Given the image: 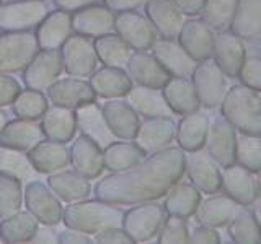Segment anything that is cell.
Here are the masks:
<instances>
[{"instance_id": "f546056e", "label": "cell", "mask_w": 261, "mask_h": 244, "mask_svg": "<svg viewBox=\"0 0 261 244\" xmlns=\"http://www.w3.org/2000/svg\"><path fill=\"white\" fill-rule=\"evenodd\" d=\"M28 157L36 173L53 174L69 165L70 150L65 148L62 142L43 140L28 151Z\"/></svg>"}, {"instance_id": "836d02e7", "label": "cell", "mask_w": 261, "mask_h": 244, "mask_svg": "<svg viewBox=\"0 0 261 244\" xmlns=\"http://www.w3.org/2000/svg\"><path fill=\"white\" fill-rule=\"evenodd\" d=\"M43 132L44 137L49 140L56 142H69L75 135L77 130V117L75 112L69 108H62V106H53L47 108V111L43 114Z\"/></svg>"}, {"instance_id": "1f68e13d", "label": "cell", "mask_w": 261, "mask_h": 244, "mask_svg": "<svg viewBox=\"0 0 261 244\" xmlns=\"http://www.w3.org/2000/svg\"><path fill=\"white\" fill-rule=\"evenodd\" d=\"M228 29L243 41L261 39V0H237Z\"/></svg>"}, {"instance_id": "7a4b0ae2", "label": "cell", "mask_w": 261, "mask_h": 244, "mask_svg": "<svg viewBox=\"0 0 261 244\" xmlns=\"http://www.w3.org/2000/svg\"><path fill=\"white\" fill-rule=\"evenodd\" d=\"M220 116L235 127L237 132L261 135V96L245 85L227 89L219 104Z\"/></svg>"}, {"instance_id": "e575fe53", "label": "cell", "mask_w": 261, "mask_h": 244, "mask_svg": "<svg viewBox=\"0 0 261 244\" xmlns=\"http://www.w3.org/2000/svg\"><path fill=\"white\" fill-rule=\"evenodd\" d=\"M47 184L57 197L67 203L85 200L92 194L88 179L79 174L77 171H62V173L56 171L47 177Z\"/></svg>"}, {"instance_id": "6da1fadb", "label": "cell", "mask_w": 261, "mask_h": 244, "mask_svg": "<svg viewBox=\"0 0 261 244\" xmlns=\"http://www.w3.org/2000/svg\"><path fill=\"white\" fill-rule=\"evenodd\" d=\"M185 155L179 146H167L134 166L101 177L93 189L96 199L114 205H136L165 197L185 174Z\"/></svg>"}, {"instance_id": "ac0fdd59", "label": "cell", "mask_w": 261, "mask_h": 244, "mask_svg": "<svg viewBox=\"0 0 261 244\" xmlns=\"http://www.w3.org/2000/svg\"><path fill=\"white\" fill-rule=\"evenodd\" d=\"M127 75L136 85L162 89V86L170 80V73L162 67L153 54L147 51H136L130 54L126 64Z\"/></svg>"}, {"instance_id": "f6af8a7d", "label": "cell", "mask_w": 261, "mask_h": 244, "mask_svg": "<svg viewBox=\"0 0 261 244\" xmlns=\"http://www.w3.org/2000/svg\"><path fill=\"white\" fill-rule=\"evenodd\" d=\"M46 111H47V100L43 95V92H38V89L28 88L24 92H20V95L13 101V112L21 119L36 120L39 117H43V114Z\"/></svg>"}, {"instance_id": "8fae6325", "label": "cell", "mask_w": 261, "mask_h": 244, "mask_svg": "<svg viewBox=\"0 0 261 244\" xmlns=\"http://www.w3.org/2000/svg\"><path fill=\"white\" fill-rule=\"evenodd\" d=\"M114 31L134 51H149L157 41V31L152 23L136 10L118 13L114 18Z\"/></svg>"}, {"instance_id": "d4e9b609", "label": "cell", "mask_w": 261, "mask_h": 244, "mask_svg": "<svg viewBox=\"0 0 261 244\" xmlns=\"http://www.w3.org/2000/svg\"><path fill=\"white\" fill-rule=\"evenodd\" d=\"M211 119L201 109L185 114L176 124L175 140L183 151H198L204 148Z\"/></svg>"}, {"instance_id": "6125c7cd", "label": "cell", "mask_w": 261, "mask_h": 244, "mask_svg": "<svg viewBox=\"0 0 261 244\" xmlns=\"http://www.w3.org/2000/svg\"><path fill=\"white\" fill-rule=\"evenodd\" d=\"M0 242H4V239H2V236H0Z\"/></svg>"}, {"instance_id": "ffe728a7", "label": "cell", "mask_w": 261, "mask_h": 244, "mask_svg": "<svg viewBox=\"0 0 261 244\" xmlns=\"http://www.w3.org/2000/svg\"><path fill=\"white\" fill-rule=\"evenodd\" d=\"M47 96L56 106L69 109H79L80 106L96 101V93L93 92L90 81L73 78H62L57 80L47 88Z\"/></svg>"}, {"instance_id": "d590c367", "label": "cell", "mask_w": 261, "mask_h": 244, "mask_svg": "<svg viewBox=\"0 0 261 244\" xmlns=\"http://www.w3.org/2000/svg\"><path fill=\"white\" fill-rule=\"evenodd\" d=\"M201 202V191H198L191 182L178 181L165 194V202L162 203L167 215H173L179 218H190L194 215Z\"/></svg>"}, {"instance_id": "8d00e7d4", "label": "cell", "mask_w": 261, "mask_h": 244, "mask_svg": "<svg viewBox=\"0 0 261 244\" xmlns=\"http://www.w3.org/2000/svg\"><path fill=\"white\" fill-rule=\"evenodd\" d=\"M127 103L133 106V109L145 119L170 116L171 109L162 95V89L147 88V86H133L127 93Z\"/></svg>"}, {"instance_id": "680465c9", "label": "cell", "mask_w": 261, "mask_h": 244, "mask_svg": "<svg viewBox=\"0 0 261 244\" xmlns=\"http://www.w3.org/2000/svg\"><path fill=\"white\" fill-rule=\"evenodd\" d=\"M251 211H253V215H255L256 222H258V225L261 228V197L251 203Z\"/></svg>"}, {"instance_id": "7dc6e473", "label": "cell", "mask_w": 261, "mask_h": 244, "mask_svg": "<svg viewBox=\"0 0 261 244\" xmlns=\"http://www.w3.org/2000/svg\"><path fill=\"white\" fill-rule=\"evenodd\" d=\"M157 241L165 242H190V228H188L186 218H179L168 215L163 220L162 228L157 234Z\"/></svg>"}, {"instance_id": "603a6c76", "label": "cell", "mask_w": 261, "mask_h": 244, "mask_svg": "<svg viewBox=\"0 0 261 244\" xmlns=\"http://www.w3.org/2000/svg\"><path fill=\"white\" fill-rule=\"evenodd\" d=\"M70 163L84 177H100L105 169L103 148L87 135H80L70 146Z\"/></svg>"}, {"instance_id": "4dcf8cb0", "label": "cell", "mask_w": 261, "mask_h": 244, "mask_svg": "<svg viewBox=\"0 0 261 244\" xmlns=\"http://www.w3.org/2000/svg\"><path fill=\"white\" fill-rule=\"evenodd\" d=\"M90 85H92L96 96L113 100V98L127 96L133 88V80L122 67H105L95 70L90 75Z\"/></svg>"}, {"instance_id": "60d3db41", "label": "cell", "mask_w": 261, "mask_h": 244, "mask_svg": "<svg viewBox=\"0 0 261 244\" xmlns=\"http://www.w3.org/2000/svg\"><path fill=\"white\" fill-rule=\"evenodd\" d=\"M225 226L228 238L233 242H261V228L248 207L240 205Z\"/></svg>"}, {"instance_id": "7402d4cb", "label": "cell", "mask_w": 261, "mask_h": 244, "mask_svg": "<svg viewBox=\"0 0 261 244\" xmlns=\"http://www.w3.org/2000/svg\"><path fill=\"white\" fill-rule=\"evenodd\" d=\"M147 20L152 23L157 36L163 39H176L183 26V13L171 0H149L144 5Z\"/></svg>"}, {"instance_id": "11a10c76", "label": "cell", "mask_w": 261, "mask_h": 244, "mask_svg": "<svg viewBox=\"0 0 261 244\" xmlns=\"http://www.w3.org/2000/svg\"><path fill=\"white\" fill-rule=\"evenodd\" d=\"M171 2L176 5V8L183 15L196 16V15H201L206 0H171Z\"/></svg>"}, {"instance_id": "2e32d148", "label": "cell", "mask_w": 261, "mask_h": 244, "mask_svg": "<svg viewBox=\"0 0 261 244\" xmlns=\"http://www.w3.org/2000/svg\"><path fill=\"white\" fill-rule=\"evenodd\" d=\"M222 181H220V191L230 199H233L239 205L250 207L258 199V187L255 173L243 168L239 163L222 168Z\"/></svg>"}, {"instance_id": "3957f363", "label": "cell", "mask_w": 261, "mask_h": 244, "mask_svg": "<svg viewBox=\"0 0 261 244\" xmlns=\"http://www.w3.org/2000/svg\"><path fill=\"white\" fill-rule=\"evenodd\" d=\"M122 211L114 203L103 200H79L70 202L62 211V220L67 228L96 234L110 226H121Z\"/></svg>"}, {"instance_id": "816d5d0a", "label": "cell", "mask_w": 261, "mask_h": 244, "mask_svg": "<svg viewBox=\"0 0 261 244\" xmlns=\"http://www.w3.org/2000/svg\"><path fill=\"white\" fill-rule=\"evenodd\" d=\"M96 242H134L133 238L124 231L121 226H110L95 234L93 238Z\"/></svg>"}, {"instance_id": "bcb514c9", "label": "cell", "mask_w": 261, "mask_h": 244, "mask_svg": "<svg viewBox=\"0 0 261 244\" xmlns=\"http://www.w3.org/2000/svg\"><path fill=\"white\" fill-rule=\"evenodd\" d=\"M21 181L16 177L0 174V218L12 217L21 208Z\"/></svg>"}, {"instance_id": "f907efd6", "label": "cell", "mask_w": 261, "mask_h": 244, "mask_svg": "<svg viewBox=\"0 0 261 244\" xmlns=\"http://www.w3.org/2000/svg\"><path fill=\"white\" fill-rule=\"evenodd\" d=\"M190 242H220V234L217 228L198 223L190 230Z\"/></svg>"}, {"instance_id": "ee69618b", "label": "cell", "mask_w": 261, "mask_h": 244, "mask_svg": "<svg viewBox=\"0 0 261 244\" xmlns=\"http://www.w3.org/2000/svg\"><path fill=\"white\" fill-rule=\"evenodd\" d=\"M237 0H206L201 18L214 31H222L230 26L235 13Z\"/></svg>"}, {"instance_id": "6f0895ef", "label": "cell", "mask_w": 261, "mask_h": 244, "mask_svg": "<svg viewBox=\"0 0 261 244\" xmlns=\"http://www.w3.org/2000/svg\"><path fill=\"white\" fill-rule=\"evenodd\" d=\"M33 242H41V241H46V242H54L56 239L49 234V230H38V233L35 234V238L31 239Z\"/></svg>"}, {"instance_id": "f1b7e54d", "label": "cell", "mask_w": 261, "mask_h": 244, "mask_svg": "<svg viewBox=\"0 0 261 244\" xmlns=\"http://www.w3.org/2000/svg\"><path fill=\"white\" fill-rule=\"evenodd\" d=\"M43 127L30 119H16L7 122V126L0 132V145L10 146L21 151H30L43 142Z\"/></svg>"}, {"instance_id": "94428289", "label": "cell", "mask_w": 261, "mask_h": 244, "mask_svg": "<svg viewBox=\"0 0 261 244\" xmlns=\"http://www.w3.org/2000/svg\"><path fill=\"white\" fill-rule=\"evenodd\" d=\"M256 187H258V197H261V169L256 173Z\"/></svg>"}, {"instance_id": "4316f807", "label": "cell", "mask_w": 261, "mask_h": 244, "mask_svg": "<svg viewBox=\"0 0 261 244\" xmlns=\"http://www.w3.org/2000/svg\"><path fill=\"white\" fill-rule=\"evenodd\" d=\"M162 95L171 112L178 116L201 109V101L196 95L191 78L188 77H170V80L162 86Z\"/></svg>"}, {"instance_id": "52a82bcc", "label": "cell", "mask_w": 261, "mask_h": 244, "mask_svg": "<svg viewBox=\"0 0 261 244\" xmlns=\"http://www.w3.org/2000/svg\"><path fill=\"white\" fill-rule=\"evenodd\" d=\"M49 15L43 0H18L0 5V31L20 33L38 26Z\"/></svg>"}, {"instance_id": "be15d7a7", "label": "cell", "mask_w": 261, "mask_h": 244, "mask_svg": "<svg viewBox=\"0 0 261 244\" xmlns=\"http://www.w3.org/2000/svg\"><path fill=\"white\" fill-rule=\"evenodd\" d=\"M0 5H2V0H0Z\"/></svg>"}, {"instance_id": "b9f144b4", "label": "cell", "mask_w": 261, "mask_h": 244, "mask_svg": "<svg viewBox=\"0 0 261 244\" xmlns=\"http://www.w3.org/2000/svg\"><path fill=\"white\" fill-rule=\"evenodd\" d=\"M0 174L27 181V179L35 176V168H33L30 157L24 151L0 145Z\"/></svg>"}, {"instance_id": "4fadbf2b", "label": "cell", "mask_w": 261, "mask_h": 244, "mask_svg": "<svg viewBox=\"0 0 261 244\" xmlns=\"http://www.w3.org/2000/svg\"><path fill=\"white\" fill-rule=\"evenodd\" d=\"M24 203L28 211L36 217L39 223L46 226H54L62 220V205L56 197L53 189H49L41 181L28 182L24 189Z\"/></svg>"}, {"instance_id": "83f0119b", "label": "cell", "mask_w": 261, "mask_h": 244, "mask_svg": "<svg viewBox=\"0 0 261 244\" xmlns=\"http://www.w3.org/2000/svg\"><path fill=\"white\" fill-rule=\"evenodd\" d=\"M72 15L70 12L57 10L49 13L46 18L38 24L36 41L43 51L59 49L70 38L72 33Z\"/></svg>"}, {"instance_id": "c3c4849f", "label": "cell", "mask_w": 261, "mask_h": 244, "mask_svg": "<svg viewBox=\"0 0 261 244\" xmlns=\"http://www.w3.org/2000/svg\"><path fill=\"white\" fill-rule=\"evenodd\" d=\"M242 85L255 92H261V55H250L245 59L239 72Z\"/></svg>"}, {"instance_id": "ab89813d", "label": "cell", "mask_w": 261, "mask_h": 244, "mask_svg": "<svg viewBox=\"0 0 261 244\" xmlns=\"http://www.w3.org/2000/svg\"><path fill=\"white\" fill-rule=\"evenodd\" d=\"M95 52L98 60L106 67H122L126 65L133 49L122 39L119 35H105L100 38H95Z\"/></svg>"}, {"instance_id": "7c38bea8", "label": "cell", "mask_w": 261, "mask_h": 244, "mask_svg": "<svg viewBox=\"0 0 261 244\" xmlns=\"http://www.w3.org/2000/svg\"><path fill=\"white\" fill-rule=\"evenodd\" d=\"M235 145L237 130L222 116L216 117L209 124L206 143V153L214 160L220 168H227L235 163Z\"/></svg>"}, {"instance_id": "5b68a950", "label": "cell", "mask_w": 261, "mask_h": 244, "mask_svg": "<svg viewBox=\"0 0 261 244\" xmlns=\"http://www.w3.org/2000/svg\"><path fill=\"white\" fill-rule=\"evenodd\" d=\"M39 52L36 36L28 31L0 36V73L21 72Z\"/></svg>"}, {"instance_id": "d6986e66", "label": "cell", "mask_w": 261, "mask_h": 244, "mask_svg": "<svg viewBox=\"0 0 261 244\" xmlns=\"http://www.w3.org/2000/svg\"><path fill=\"white\" fill-rule=\"evenodd\" d=\"M101 111L106 126L114 137L121 138V140H134L141 120H139V114L133 109V106L127 101L113 98L101 106Z\"/></svg>"}, {"instance_id": "7bdbcfd3", "label": "cell", "mask_w": 261, "mask_h": 244, "mask_svg": "<svg viewBox=\"0 0 261 244\" xmlns=\"http://www.w3.org/2000/svg\"><path fill=\"white\" fill-rule=\"evenodd\" d=\"M235 163L250 169L251 173H258L261 169V135L237 134Z\"/></svg>"}, {"instance_id": "9c48e42d", "label": "cell", "mask_w": 261, "mask_h": 244, "mask_svg": "<svg viewBox=\"0 0 261 244\" xmlns=\"http://www.w3.org/2000/svg\"><path fill=\"white\" fill-rule=\"evenodd\" d=\"M64 70L70 77L85 78L96 70L98 57L95 52V44L87 36L73 35L62 46Z\"/></svg>"}, {"instance_id": "74e56055", "label": "cell", "mask_w": 261, "mask_h": 244, "mask_svg": "<svg viewBox=\"0 0 261 244\" xmlns=\"http://www.w3.org/2000/svg\"><path fill=\"white\" fill-rule=\"evenodd\" d=\"M145 158V153L139 148L136 142L133 140H122V142H111L108 146L103 148V161L105 169L116 173V171L127 169L130 166L137 165L139 161Z\"/></svg>"}, {"instance_id": "681fc988", "label": "cell", "mask_w": 261, "mask_h": 244, "mask_svg": "<svg viewBox=\"0 0 261 244\" xmlns=\"http://www.w3.org/2000/svg\"><path fill=\"white\" fill-rule=\"evenodd\" d=\"M20 92L21 88L18 81L5 75V73H0V106L12 104L16 100V96L20 95Z\"/></svg>"}, {"instance_id": "5bb4252c", "label": "cell", "mask_w": 261, "mask_h": 244, "mask_svg": "<svg viewBox=\"0 0 261 244\" xmlns=\"http://www.w3.org/2000/svg\"><path fill=\"white\" fill-rule=\"evenodd\" d=\"M212 59L216 60L220 70L225 73V77L237 78L245 59H247L245 41L230 29L217 31V35L214 38Z\"/></svg>"}, {"instance_id": "e0dca14e", "label": "cell", "mask_w": 261, "mask_h": 244, "mask_svg": "<svg viewBox=\"0 0 261 244\" xmlns=\"http://www.w3.org/2000/svg\"><path fill=\"white\" fill-rule=\"evenodd\" d=\"M175 132L176 122L171 119V116L149 117L141 122L134 142L145 155H150L170 146V143L175 140Z\"/></svg>"}, {"instance_id": "f35d334b", "label": "cell", "mask_w": 261, "mask_h": 244, "mask_svg": "<svg viewBox=\"0 0 261 244\" xmlns=\"http://www.w3.org/2000/svg\"><path fill=\"white\" fill-rule=\"evenodd\" d=\"M39 230V222L31 211H16L4 218L0 225V236L4 242H27L35 238Z\"/></svg>"}, {"instance_id": "9a60e30c", "label": "cell", "mask_w": 261, "mask_h": 244, "mask_svg": "<svg viewBox=\"0 0 261 244\" xmlns=\"http://www.w3.org/2000/svg\"><path fill=\"white\" fill-rule=\"evenodd\" d=\"M64 70V60L59 49L41 51L24 69V83L31 89L44 92L57 81Z\"/></svg>"}, {"instance_id": "277c9868", "label": "cell", "mask_w": 261, "mask_h": 244, "mask_svg": "<svg viewBox=\"0 0 261 244\" xmlns=\"http://www.w3.org/2000/svg\"><path fill=\"white\" fill-rule=\"evenodd\" d=\"M165 215L167 211L163 205L155 200L136 203L133 208L124 211L121 226L134 242H145L159 234L163 220L167 218Z\"/></svg>"}, {"instance_id": "d6a6232c", "label": "cell", "mask_w": 261, "mask_h": 244, "mask_svg": "<svg viewBox=\"0 0 261 244\" xmlns=\"http://www.w3.org/2000/svg\"><path fill=\"white\" fill-rule=\"evenodd\" d=\"M75 117H77V127L80 129L82 135H87L88 138H92V140L96 142L101 148L108 146L113 142L114 135L111 134L108 126H106L103 111L100 106L96 104V101L80 106L75 111Z\"/></svg>"}, {"instance_id": "f5cc1de1", "label": "cell", "mask_w": 261, "mask_h": 244, "mask_svg": "<svg viewBox=\"0 0 261 244\" xmlns=\"http://www.w3.org/2000/svg\"><path fill=\"white\" fill-rule=\"evenodd\" d=\"M105 7H108L111 12L121 13V12H133L137 8L144 7L149 0H103Z\"/></svg>"}, {"instance_id": "9f6ffc18", "label": "cell", "mask_w": 261, "mask_h": 244, "mask_svg": "<svg viewBox=\"0 0 261 244\" xmlns=\"http://www.w3.org/2000/svg\"><path fill=\"white\" fill-rule=\"evenodd\" d=\"M98 2L100 0H54L56 7L59 10H65V12H77L85 7L96 5Z\"/></svg>"}, {"instance_id": "30bf717a", "label": "cell", "mask_w": 261, "mask_h": 244, "mask_svg": "<svg viewBox=\"0 0 261 244\" xmlns=\"http://www.w3.org/2000/svg\"><path fill=\"white\" fill-rule=\"evenodd\" d=\"M185 174L201 194L209 195L220 191V181H222L220 166L206 151H202V148L185 155Z\"/></svg>"}, {"instance_id": "cb8c5ba5", "label": "cell", "mask_w": 261, "mask_h": 244, "mask_svg": "<svg viewBox=\"0 0 261 244\" xmlns=\"http://www.w3.org/2000/svg\"><path fill=\"white\" fill-rule=\"evenodd\" d=\"M153 57L171 77H191L196 62L186 54L176 39H159L152 46Z\"/></svg>"}, {"instance_id": "91938a15", "label": "cell", "mask_w": 261, "mask_h": 244, "mask_svg": "<svg viewBox=\"0 0 261 244\" xmlns=\"http://www.w3.org/2000/svg\"><path fill=\"white\" fill-rule=\"evenodd\" d=\"M7 114L2 111V109H0V132H2V130H4V127L7 126Z\"/></svg>"}, {"instance_id": "8992f818", "label": "cell", "mask_w": 261, "mask_h": 244, "mask_svg": "<svg viewBox=\"0 0 261 244\" xmlns=\"http://www.w3.org/2000/svg\"><path fill=\"white\" fill-rule=\"evenodd\" d=\"M190 78L194 85L201 106L207 109L217 108L228 88L225 73L220 70L216 60L211 57V59H206L202 62H196Z\"/></svg>"}, {"instance_id": "44dd1931", "label": "cell", "mask_w": 261, "mask_h": 244, "mask_svg": "<svg viewBox=\"0 0 261 244\" xmlns=\"http://www.w3.org/2000/svg\"><path fill=\"white\" fill-rule=\"evenodd\" d=\"M114 18L116 15L108 7L90 5L72 15V29L77 35L87 38H100L110 35L114 29Z\"/></svg>"}, {"instance_id": "ba28073f", "label": "cell", "mask_w": 261, "mask_h": 244, "mask_svg": "<svg viewBox=\"0 0 261 244\" xmlns=\"http://www.w3.org/2000/svg\"><path fill=\"white\" fill-rule=\"evenodd\" d=\"M216 33L202 18L190 16L183 21V26L178 33V43L194 62L211 59L214 52Z\"/></svg>"}, {"instance_id": "484cf974", "label": "cell", "mask_w": 261, "mask_h": 244, "mask_svg": "<svg viewBox=\"0 0 261 244\" xmlns=\"http://www.w3.org/2000/svg\"><path fill=\"white\" fill-rule=\"evenodd\" d=\"M240 205L225 194H209L207 199H201L198 208L194 211L196 223L211 228L225 226L237 214Z\"/></svg>"}, {"instance_id": "db71d44e", "label": "cell", "mask_w": 261, "mask_h": 244, "mask_svg": "<svg viewBox=\"0 0 261 244\" xmlns=\"http://www.w3.org/2000/svg\"><path fill=\"white\" fill-rule=\"evenodd\" d=\"M57 241L59 242H82V244H88V242H95V239L92 238L90 234L84 233V231H79V230H73V228H69V230H64L62 233L57 234Z\"/></svg>"}]
</instances>
